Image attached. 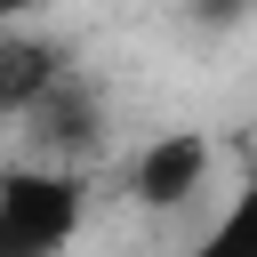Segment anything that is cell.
<instances>
[{"label": "cell", "instance_id": "1", "mask_svg": "<svg viewBox=\"0 0 257 257\" xmlns=\"http://www.w3.org/2000/svg\"><path fill=\"white\" fill-rule=\"evenodd\" d=\"M88 225V177L8 161L0 169V257H64Z\"/></svg>", "mask_w": 257, "mask_h": 257}, {"label": "cell", "instance_id": "2", "mask_svg": "<svg viewBox=\"0 0 257 257\" xmlns=\"http://www.w3.org/2000/svg\"><path fill=\"white\" fill-rule=\"evenodd\" d=\"M16 137H24V153L16 161H40V169H80L88 177V161L104 153V137H112V112H104V88L72 64L24 120H16Z\"/></svg>", "mask_w": 257, "mask_h": 257}, {"label": "cell", "instance_id": "3", "mask_svg": "<svg viewBox=\"0 0 257 257\" xmlns=\"http://www.w3.org/2000/svg\"><path fill=\"white\" fill-rule=\"evenodd\" d=\"M209 169H217V137L209 128H161V137H145L128 153L120 185H128V201L145 217H177V209H193V193L209 185Z\"/></svg>", "mask_w": 257, "mask_h": 257}, {"label": "cell", "instance_id": "4", "mask_svg": "<svg viewBox=\"0 0 257 257\" xmlns=\"http://www.w3.org/2000/svg\"><path fill=\"white\" fill-rule=\"evenodd\" d=\"M64 72H72V48L64 40H48L32 24H8L0 32V120H24Z\"/></svg>", "mask_w": 257, "mask_h": 257}, {"label": "cell", "instance_id": "5", "mask_svg": "<svg viewBox=\"0 0 257 257\" xmlns=\"http://www.w3.org/2000/svg\"><path fill=\"white\" fill-rule=\"evenodd\" d=\"M185 257H257V177L233 185V201L217 209V225H209Z\"/></svg>", "mask_w": 257, "mask_h": 257}]
</instances>
